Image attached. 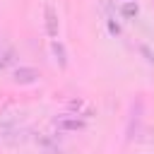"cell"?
Instances as JSON below:
<instances>
[{
  "label": "cell",
  "instance_id": "obj_2",
  "mask_svg": "<svg viewBox=\"0 0 154 154\" xmlns=\"http://www.w3.org/2000/svg\"><path fill=\"white\" fill-rule=\"evenodd\" d=\"M38 77H41L38 70L36 67H26V65H22V67H17L12 72V82L14 84H34Z\"/></svg>",
  "mask_w": 154,
  "mask_h": 154
},
{
  "label": "cell",
  "instance_id": "obj_1",
  "mask_svg": "<svg viewBox=\"0 0 154 154\" xmlns=\"http://www.w3.org/2000/svg\"><path fill=\"white\" fill-rule=\"evenodd\" d=\"M53 125H55L58 130H63V132H77V130H84V128H87V120H84V118H79V116L67 113V116L55 118V120H53Z\"/></svg>",
  "mask_w": 154,
  "mask_h": 154
},
{
  "label": "cell",
  "instance_id": "obj_3",
  "mask_svg": "<svg viewBox=\"0 0 154 154\" xmlns=\"http://www.w3.org/2000/svg\"><path fill=\"white\" fill-rule=\"evenodd\" d=\"M46 31L51 38H58V14L51 5H46Z\"/></svg>",
  "mask_w": 154,
  "mask_h": 154
},
{
  "label": "cell",
  "instance_id": "obj_5",
  "mask_svg": "<svg viewBox=\"0 0 154 154\" xmlns=\"http://www.w3.org/2000/svg\"><path fill=\"white\" fill-rule=\"evenodd\" d=\"M51 51H53V55H55V60H58V63H60V65L65 67V65H67V55H65V46H63L60 41H53V43H51Z\"/></svg>",
  "mask_w": 154,
  "mask_h": 154
},
{
  "label": "cell",
  "instance_id": "obj_4",
  "mask_svg": "<svg viewBox=\"0 0 154 154\" xmlns=\"http://www.w3.org/2000/svg\"><path fill=\"white\" fill-rule=\"evenodd\" d=\"M137 12H140V7H137V2H135V0H125V2L120 5V14H123L125 19H135V17H137Z\"/></svg>",
  "mask_w": 154,
  "mask_h": 154
}]
</instances>
